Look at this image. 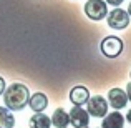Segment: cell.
<instances>
[{
  "mask_svg": "<svg viewBox=\"0 0 131 128\" xmlns=\"http://www.w3.org/2000/svg\"><path fill=\"white\" fill-rule=\"evenodd\" d=\"M30 100V90L23 83H12L5 88L3 92V102H5V108L10 112H18L23 110L28 105Z\"/></svg>",
  "mask_w": 131,
  "mask_h": 128,
  "instance_id": "1",
  "label": "cell"
},
{
  "mask_svg": "<svg viewBox=\"0 0 131 128\" xmlns=\"http://www.w3.org/2000/svg\"><path fill=\"white\" fill-rule=\"evenodd\" d=\"M123 48H125V43L119 37H115V35H108L101 40L100 43V50L105 57L108 58H116L123 53Z\"/></svg>",
  "mask_w": 131,
  "mask_h": 128,
  "instance_id": "2",
  "label": "cell"
},
{
  "mask_svg": "<svg viewBox=\"0 0 131 128\" xmlns=\"http://www.w3.org/2000/svg\"><path fill=\"white\" fill-rule=\"evenodd\" d=\"M85 13L93 22L105 20V17L108 15V5L105 0H88L85 3Z\"/></svg>",
  "mask_w": 131,
  "mask_h": 128,
  "instance_id": "3",
  "label": "cell"
},
{
  "mask_svg": "<svg viewBox=\"0 0 131 128\" xmlns=\"http://www.w3.org/2000/svg\"><path fill=\"white\" fill-rule=\"evenodd\" d=\"M106 22H108V27L113 30H125L129 25V15L123 8H113L106 15Z\"/></svg>",
  "mask_w": 131,
  "mask_h": 128,
  "instance_id": "4",
  "label": "cell"
},
{
  "mask_svg": "<svg viewBox=\"0 0 131 128\" xmlns=\"http://www.w3.org/2000/svg\"><path fill=\"white\" fill-rule=\"evenodd\" d=\"M86 106H88L86 108L88 115L95 116V118H105V116L108 115V102H106L105 96H101V95L90 96Z\"/></svg>",
  "mask_w": 131,
  "mask_h": 128,
  "instance_id": "5",
  "label": "cell"
},
{
  "mask_svg": "<svg viewBox=\"0 0 131 128\" xmlns=\"http://www.w3.org/2000/svg\"><path fill=\"white\" fill-rule=\"evenodd\" d=\"M70 115V123L73 128H86L90 123V115L85 108L81 106H73V108L68 112Z\"/></svg>",
  "mask_w": 131,
  "mask_h": 128,
  "instance_id": "6",
  "label": "cell"
},
{
  "mask_svg": "<svg viewBox=\"0 0 131 128\" xmlns=\"http://www.w3.org/2000/svg\"><path fill=\"white\" fill-rule=\"evenodd\" d=\"M70 102L73 103V106H81V105H86L88 100H90V92L86 86L83 85H77L70 90V95H68Z\"/></svg>",
  "mask_w": 131,
  "mask_h": 128,
  "instance_id": "7",
  "label": "cell"
},
{
  "mask_svg": "<svg viewBox=\"0 0 131 128\" xmlns=\"http://www.w3.org/2000/svg\"><path fill=\"white\" fill-rule=\"evenodd\" d=\"M108 102L110 105L115 110H121L128 105V96H126V92L121 88H111L108 92Z\"/></svg>",
  "mask_w": 131,
  "mask_h": 128,
  "instance_id": "8",
  "label": "cell"
},
{
  "mask_svg": "<svg viewBox=\"0 0 131 128\" xmlns=\"http://www.w3.org/2000/svg\"><path fill=\"white\" fill-rule=\"evenodd\" d=\"M28 106L33 110L35 113H43V110L48 106V96L42 92H37L33 95H30L28 100Z\"/></svg>",
  "mask_w": 131,
  "mask_h": 128,
  "instance_id": "9",
  "label": "cell"
},
{
  "mask_svg": "<svg viewBox=\"0 0 131 128\" xmlns=\"http://www.w3.org/2000/svg\"><path fill=\"white\" fill-rule=\"evenodd\" d=\"M123 125H125V116L118 110L113 113H108L101 122V128H123Z\"/></svg>",
  "mask_w": 131,
  "mask_h": 128,
  "instance_id": "10",
  "label": "cell"
},
{
  "mask_svg": "<svg viewBox=\"0 0 131 128\" xmlns=\"http://www.w3.org/2000/svg\"><path fill=\"white\" fill-rule=\"evenodd\" d=\"M50 120L55 128H67L70 125V115H68V112H65V108H57Z\"/></svg>",
  "mask_w": 131,
  "mask_h": 128,
  "instance_id": "11",
  "label": "cell"
},
{
  "mask_svg": "<svg viewBox=\"0 0 131 128\" xmlns=\"http://www.w3.org/2000/svg\"><path fill=\"white\" fill-rule=\"evenodd\" d=\"M30 128H51V120L48 115L37 113L30 118Z\"/></svg>",
  "mask_w": 131,
  "mask_h": 128,
  "instance_id": "12",
  "label": "cell"
},
{
  "mask_svg": "<svg viewBox=\"0 0 131 128\" xmlns=\"http://www.w3.org/2000/svg\"><path fill=\"white\" fill-rule=\"evenodd\" d=\"M15 125V116L12 115L8 108L0 106V128H13Z\"/></svg>",
  "mask_w": 131,
  "mask_h": 128,
  "instance_id": "13",
  "label": "cell"
},
{
  "mask_svg": "<svg viewBox=\"0 0 131 128\" xmlns=\"http://www.w3.org/2000/svg\"><path fill=\"white\" fill-rule=\"evenodd\" d=\"M105 2H106V5H111V7H116V8H118L125 0H105Z\"/></svg>",
  "mask_w": 131,
  "mask_h": 128,
  "instance_id": "14",
  "label": "cell"
},
{
  "mask_svg": "<svg viewBox=\"0 0 131 128\" xmlns=\"http://www.w3.org/2000/svg\"><path fill=\"white\" fill-rule=\"evenodd\" d=\"M5 88H7V85H5V80H3V78L0 77V95H3Z\"/></svg>",
  "mask_w": 131,
  "mask_h": 128,
  "instance_id": "15",
  "label": "cell"
},
{
  "mask_svg": "<svg viewBox=\"0 0 131 128\" xmlns=\"http://www.w3.org/2000/svg\"><path fill=\"white\" fill-rule=\"evenodd\" d=\"M126 96H128V102H131V82L126 85Z\"/></svg>",
  "mask_w": 131,
  "mask_h": 128,
  "instance_id": "16",
  "label": "cell"
},
{
  "mask_svg": "<svg viewBox=\"0 0 131 128\" xmlns=\"http://www.w3.org/2000/svg\"><path fill=\"white\" fill-rule=\"evenodd\" d=\"M126 120H128V123L131 125V110H129L128 113H126Z\"/></svg>",
  "mask_w": 131,
  "mask_h": 128,
  "instance_id": "17",
  "label": "cell"
},
{
  "mask_svg": "<svg viewBox=\"0 0 131 128\" xmlns=\"http://www.w3.org/2000/svg\"><path fill=\"white\" fill-rule=\"evenodd\" d=\"M128 15H129V18H131V2H129V5H128Z\"/></svg>",
  "mask_w": 131,
  "mask_h": 128,
  "instance_id": "18",
  "label": "cell"
},
{
  "mask_svg": "<svg viewBox=\"0 0 131 128\" xmlns=\"http://www.w3.org/2000/svg\"><path fill=\"white\" fill-rule=\"evenodd\" d=\"M86 128H93V126H86Z\"/></svg>",
  "mask_w": 131,
  "mask_h": 128,
  "instance_id": "19",
  "label": "cell"
},
{
  "mask_svg": "<svg viewBox=\"0 0 131 128\" xmlns=\"http://www.w3.org/2000/svg\"><path fill=\"white\" fill-rule=\"evenodd\" d=\"M129 77H131V73H129Z\"/></svg>",
  "mask_w": 131,
  "mask_h": 128,
  "instance_id": "20",
  "label": "cell"
}]
</instances>
